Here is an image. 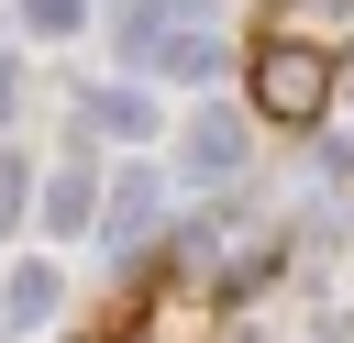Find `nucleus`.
<instances>
[{"mask_svg": "<svg viewBox=\"0 0 354 343\" xmlns=\"http://www.w3.org/2000/svg\"><path fill=\"white\" fill-rule=\"evenodd\" d=\"M44 221L77 232V221H88V177H55V188H44Z\"/></svg>", "mask_w": 354, "mask_h": 343, "instance_id": "4", "label": "nucleus"}, {"mask_svg": "<svg viewBox=\"0 0 354 343\" xmlns=\"http://www.w3.org/2000/svg\"><path fill=\"white\" fill-rule=\"evenodd\" d=\"M44 310H55V277H44V266H22V277H11V332H33Z\"/></svg>", "mask_w": 354, "mask_h": 343, "instance_id": "3", "label": "nucleus"}, {"mask_svg": "<svg viewBox=\"0 0 354 343\" xmlns=\"http://www.w3.org/2000/svg\"><path fill=\"white\" fill-rule=\"evenodd\" d=\"M11 210H22V166L0 155V232H11Z\"/></svg>", "mask_w": 354, "mask_h": 343, "instance_id": "8", "label": "nucleus"}, {"mask_svg": "<svg viewBox=\"0 0 354 343\" xmlns=\"http://www.w3.org/2000/svg\"><path fill=\"white\" fill-rule=\"evenodd\" d=\"M232 155H243V133H232V122H199V133H188V166H199V177H221Z\"/></svg>", "mask_w": 354, "mask_h": 343, "instance_id": "2", "label": "nucleus"}, {"mask_svg": "<svg viewBox=\"0 0 354 343\" xmlns=\"http://www.w3.org/2000/svg\"><path fill=\"white\" fill-rule=\"evenodd\" d=\"M88 111H100V122H111V133H144V122H155V111H144V100H133V89H111V100H88Z\"/></svg>", "mask_w": 354, "mask_h": 343, "instance_id": "6", "label": "nucleus"}, {"mask_svg": "<svg viewBox=\"0 0 354 343\" xmlns=\"http://www.w3.org/2000/svg\"><path fill=\"white\" fill-rule=\"evenodd\" d=\"M144 221H155V177H122V210H111V232H122V243H133V232H144Z\"/></svg>", "mask_w": 354, "mask_h": 343, "instance_id": "5", "label": "nucleus"}, {"mask_svg": "<svg viewBox=\"0 0 354 343\" xmlns=\"http://www.w3.org/2000/svg\"><path fill=\"white\" fill-rule=\"evenodd\" d=\"M0 122H11V66H0Z\"/></svg>", "mask_w": 354, "mask_h": 343, "instance_id": "9", "label": "nucleus"}, {"mask_svg": "<svg viewBox=\"0 0 354 343\" xmlns=\"http://www.w3.org/2000/svg\"><path fill=\"white\" fill-rule=\"evenodd\" d=\"M33 11V33H77V0H22Z\"/></svg>", "mask_w": 354, "mask_h": 343, "instance_id": "7", "label": "nucleus"}, {"mask_svg": "<svg viewBox=\"0 0 354 343\" xmlns=\"http://www.w3.org/2000/svg\"><path fill=\"white\" fill-rule=\"evenodd\" d=\"M266 100H277V111H310V100H321V66H310V55H266Z\"/></svg>", "mask_w": 354, "mask_h": 343, "instance_id": "1", "label": "nucleus"}]
</instances>
